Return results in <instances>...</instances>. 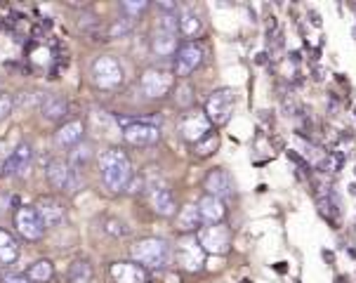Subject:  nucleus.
<instances>
[{
	"instance_id": "2",
	"label": "nucleus",
	"mask_w": 356,
	"mask_h": 283,
	"mask_svg": "<svg viewBox=\"0 0 356 283\" xmlns=\"http://www.w3.org/2000/svg\"><path fill=\"white\" fill-rule=\"evenodd\" d=\"M130 257L135 262H140V267L161 269L170 262V245L163 238H142L132 245Z\"/></svg>"
},
{
	"instance_id": "15",
	"label": "nucleus",
	"mask_w": 356,
	"mask_h": 283,
	"mask_svg": "<svg viewBox=\"0 0 356 283\" xmlns=\"http://www.w3.org/2000/svg\"><path fill=\"white\" fill-rule=\"evenodd\" d=\"M111 279L116 283H147V269L132 262H113L111 264Z\"/></svg>"
},
{
	"instance_id": "28",
	"label": "nucleus",
	"mask_w": 356,
	"mask_h": 283,
	"mask_svg": "<svg viewBox=\"0 0 356 283\" xmlns=\"http://www.w3.org/2000/svg\"><path fill=\"white\" fill-rule=\"evenodd\" d=\"M130 31H132V19L130 17H120L116 24L108 26V38H120V35H125Z\"/></svg>"
},
{
	"instance_id": "23",
	"label": "nucleus",
	"mask_w": 356,
	"mask_h": 283,
	"mask_svg": "<svg viewBox=\"0 0 356 283\" xmlns=\"http://www.w3.org/2000/svg\"><path fill=\"white\" fill-rule=\"evenodd\" d=\"M198 225H201V215H198V206H186L179 210L177 218V227L182 232H196Z\"/></svg>"
},
{
	"instance_id": "29",
	"label": "nucleus",
	"mask_w": 356,
	"mask_h": 283,
	"mask_svg": "<svg viewBox=\"0 0 356 283\" xmlns=\"http://www.w3.org/2000/svg\"><path fill=\"white\" fill-rule=\"evenodd\" d=\"M217 144H220V140H217V135H213V132H210L208 135V142H198L196 144V154L198 156H208V154H213L215 149H217Z\"/></svg>"
},
{
	"instance_id": "20",
	"label": "nucleus",
	"mask_w": 356,
	"mask_h": 283,
	"mask_svg": "<svg viewBox=\"0 0 356 283\" xmlns=\"http://www.w3.org/2000/svg\"><path fill=\"white\" fill-rule=\"evenodd\" d=\"M83 123L81 120H69L66 125L57 130V144H62V147H78L83 140Z\"/></svg>"
},
{
	"instance_id": "24",
	"label": "nucleus",
	"mask_w": 356,
	"mask_h": 283,
	"mask_svg": "<svg viewBox=\"0 0 356 283\" xmlns=\"http://www.w3.org/2000/svg\"><path fill=\"white\" fill-rule=\"evenodd\" d=\"M52 274H54V269H52V262L50 260H38V262H33L31 267H29V281H35V283H45V281H50L52 279Z\"/></svg>"
},
{
	"instance_id": "27",
	"label": "nucleus",
	"mask_w": 356,
	"mask_h": 283,
	"mask_svg": "<svg viewBox=\"0 0 356 283\" xmlns=\"http://www.w3.org/2000/svg\"><path fill=\"white\" fill-rule=\"evenodd\" d=\"M92 159V152H90L88 144H78V147H74V152H71V168H74L76 172H81L78 168H83L88 163V161Z\"/></svg>"
},
{
	"instance_id": "34",
	"label": "nucleus",
	"mask_w": 356,
	"mask_h": 283,
	"mask_svg": "<svg viewBox=\"0 0 356 283\" xmlns=\"http://www.w3.org/2000/svg\"><path fill=\"white\" fill-rule=\"evenodd\" d=\"M161 10H168V12H175V3H159Z\"/></svg>"
},
{
	"instance_id": "13",
	"label": "nucleus",
	"mask_w": 356,
	"mask_h": 283,
	"mask_svg": "<svg viewBox=\"0 0 356 283\" xmlns=\"http://www.w3.org/2000/svg\"><path fill=\"white\" fill-rule=\"evenodd\" d=\"M149 198H152V206L163 218H172L177 213V203H175L172 191L168 189V184L163 182H154L149 184Z\"/></svg>"
},
{
	"instance_id": "9",
	"label": "nucleus",
	"mask_w": 356,
	"mask_h": 283,
	"mask_svg": "<svg viewBox=\"0 0 356 283\" xmlns=\"http://www.w3.org/2000/svg\"><path fill=\"white\" fill-rule=\"evenodd\" d=\"M123 137L132 147H149V144L159 142L161 130L154 123H147V120H130L123 130Z\"/></svg>"
},
{
	"instance_id": "17",
	"label": "nucleus",
	"mask_w": 356,
	"mask_h": 283,
	"mask_svg": "<svg viewBox=\"0 0 356 283\" xmlns=\"http://www.w3.org/2000/svg\"><path fill=\"white\" fill-rule=\"evenodd\" d=\"M203 186H205V194L208 196H215V198H225V196H229L232 194V179H229V175L225 172V170H213L205 177V182H203Z\"/></svg>"
},
{
	"instance_id": "33",
	"label": "nucleus",
	"mask_w": 356,
	"mask_h": 283,
	"mask_svg": "<svg viewBox=\"0 0 356 283\" xmlns=\"http://www.w3.org/2000/svg\"><path fill=\"white\" fill-rule=\"evenodd\" d=\"M3 281L5 283H31V281L26 279V276H22V274H5Z\"/></svg>"
},
{
	"instance_id": "10",
	"label": "nucleus",
	"mask_w": 356,
	"mask_h": 283,
	"mask_svg": "<svg viewBox=\"0 0 356 283\" xmlns=\"http://www.w3.org/2000/svg\"><path fill=\"white\" fill-rule=\"evenodd\" d=\"M203 62V47L198 43H186L175 55V76L186 78L201 66Z\"/></svg>"
},
{
	"instance_id": "21",
	"label": "nucleus",
	"mask_w": 356,
	"mask_h": 283,
	"mask_svg": "<svg viewBox=\"0 0 356 283\" xmlns=\"http://www.w3.org/2000/svg\"><path fill=\"white\" fill-rule=\"evenodd\" d=\"M19 243L10 236L5 229H0V262L3 264H12L19 260Z\"/></svg>"
},
{
	"instance_id": "7",
	"label": "nucleus",
	"mask_w": 356,
	"mask_h": 283,
	"mask_svg": "<svg viewBox=\"0 0 356 283\" xmlns=\"http://www.w3.org/2000/svg\"><path fill=\"white\" fill-rule=\"evenodd\" d=\"M140 83H142V92L147 95L149 99H161L172 90L175 74H170V71H165V69H147L142 74Z\"/></svg>"
},
{
	"instance_id": "16",
	"label": "nucleus",
	"mask_w": 356,
	"mask_h": 283,
	"mask_svg": "<svg viewBox=\"0 0 356 283\" xmlns=\"http://www.w3.org/2000/svg\"><path fill=\"white\" fill-rule=\"evenodd\" d=\"M225 213H227V208H225V203H222L220 198L205 194L201 201H198V215H201V222L205 227L220 225V220L225 218Z\"/></svg>"
},
{
	"instance_id": "6",
	"label": "nucleus",
	"mask_w": 356,
	"mask_h": 283,
	"mask_svg": "<svg viewBox=\"0 0 356 283\" xmlns=\"http://www.w3.org/2000/svg\"><path fill=\"white\" fill-rule=\"evenodd\" d=\"M203 111L213 125H225L234 113V92L232 90H217L205 102Z\"/></svg>"
},
{
	"instance_id": "19",
	"label": "nucleus",
	"mask_w": 356,
	"mask_h": 283,
	"mask_svg": "<svg viewBox=\"0 0 356 283\" xmlns=\"http://www.w3.org/2000/svg\"><path fill=\"white\" fill-rule=\"evenodd\" d=\"M40 111L47 120H62L69 113V102L59 97V95H47L43 104H40Z\"/></svg>"
},
{
	"instance_id": "3",
	"label": "nucleus",
	"mask_w": 356,
	"mask_h": 283,
	"mask_svg": "<svg viewBox=\"0 0 356 283\" xmlns=\"http://www.w3.org/2000/svg\"><path fill=\"white\" fill-rule=\"evenodd\" d=\"M92 81L102 90H113L123 83V69H120L118 59L111 55H102L92 64Z\"/></svg>"
},
{
	"instance_id": "31",
	"label": "nucleus",
	"mask_w": 356,
	"mask_h": 283,
	"mask_svg": "<svg viewBox=\"0 0 356 283\" xmlns=\"http://www.w3.org/2000/svg\"><path fill=\"white\" fill-rule=\"evenodd\" d=\"M179 97H177V104L179 106H184V102L186 104H191V99H194V90H191L189 86H179Z\"/></svg>"
},
{
	"instance_id": "5",
	"label": "nucleus",
	"mask_w": 356,
	"mask_h": 283,
	"mask_svg": "<svg viewBox=\"0 0 356 283\" xmlns=\"http://www.w3.org/2000/svg\"><path fill=\"white\" fill-rule=\"evenodd\" d=\"M15 227H17V232L29 241H40L45 236V229H47L35 206H24V208L17 210Z\"/></svg>"
},
{
	"instance_id": "30",
	"label": "nucleus",
	"mask_w": 356,
	"mask_h": 283,
	"mask_svg": "<svg viewBox=\"0 0 356 283\" xmlns=\"http://www.w3.org/2000/svg\"><path fill=\"white\" fill-rule=\"evenodd\" d=\"M12 106H15V99H12L8 92H0V120L10 116V113H12Z\"/></svg>"
},
{
	"instance_id": "1",
	"label": "nucleus",
	"mask_w": 356,
	"mask_h": 283,
	"mask_svg": "<svg viewBox=\"0 0 356 283\" xmlns=\"http://www.w3.org/2000/svg\"><path fill=\"white\" fill-rule=\"evenodd\" d=\"M99 175L102 184L106 186V191L118 194V191L128 189L132 182V163L128 154L120 149H106L99 154Z\"/></svg>"
},
{
	"instance_id": "22",
	"label": "nucleus",
	"mask_w": 356,
	"mask_h": 283,
	"mask_svg": "<svg viewBox=\"0 0 356 283\" xmlns=\"http://www.w3.org/2000/svg\"><path fill=\"white\" fill-rule=\"evenodd\" d=\"M177 47V33H168V31H156L154 35V52L161 57H168L175 52Z\"/></svg>"
},
{
	"instance_id": "32",
	"label": "nucleus",
	"mask_w": 356,
	"mask_h": 283,
	"mask_svg": "<svg viewBox=\"0 0 356 283\" xmlns=\"http://www.w3.org/2000/svg\"><path fill=\"white\" fill-rule=\"evenodd\" d=\"M144 10H147V3H123V12H125V15H130V19H132V17H137Z\"/></svg>"
},
{
	"instance_id": "12",
	"label": "nucleus",
	"mask_w": 356,
	"mask_h": 283,
	"mask_svg": "<svg viewBox=\"0 0 356 283\" xmlns=\"http://www.w3.org/2000/svg\"><path fill=\"white\" fill-rule=\"evenodd\" d=\"M47 182H50L54 189H71V186L78 184V172L71 168L66 161L54 159L47 165Z\"/></svg>"
},
{
	"instance_id": "14",
	"label": "nucleus",
	"mask_w": 356,
	"mask_h": 283,
	"mask_svg": "<svg viewBox=\"0 0 356 283\" xmlns=\"http://www.w3.org/2000/svg\"><path fill=\"white\" fill-rule=\"evenodd\" d=\"M33 161V149L31 144H19V147L15 149V152L10 154V159L5 161L3 165V175L5 177H15V175H26L29 165H31Z\"/></svg>"
},
{
	"instance_id": "18",
	"label": "nucleus",
	"mask_w": 356,
	"mask_h": 283,
	"mask_svg": "<svg viewBox=\"0 0 356 283\" xmlns=\"http://www.w3.org/2000/svg\"><path fill=\"white\" fill-rule=\"evenodd\" d=\"M35 208H38L45 227H54L64 220V208L59 206V201H54V198H50V196H40L38 201H35Z\"/></svg>"
},
{
	"instance_id": "26",
	"label": "nucleus",
	"mask_w": 356,
	"mask_h": 283,
	"mask_svg": "<svg viewBox=\"0 0 356 283\" xmlns=\"http://www.w3.org/2000/svg\"><path fill=\"white\" fill-rule=\"evenodd\" d=\"M92 279V267L86 260H78L69 267V283H90Z\"/></svg>"
},
{
	"instance_id": "11",
	"label": "nucleus",
	"mask_w": 356,
	"mask_h": 283,
	"mask_svg": "<svg viewBox=\"0 0 356 283\" xmlns=\"http://www.w3.org/2000/svg\"><path fill=\"white\" fill-rule=\"evenodd\" d=\"M177 262L182 264L186 272H196V269L203 267V260H205V250L201 248L198 238H191L186 236L177 243Z\"/></svg>"
},
{
	"instance_id": "8",
	"label": "nucleus",
	"mask_w": 356,
	"mask_h": 283,
	"mask_svg": "<svg viewBox=\"0 0 356 283\" xmlns=\"http://www.w3.org/2000/svg\"><path fill=\"white\" fill-rule=\"evenodd\" d=\"M198 243L205 252H213V255H222V252L229 250V243H232V232L225 225H210L203 227L198 232Z\"/></svg>"
},
{
	"instance_id": "25",
	"label": "nucleus",
	"mask_w": 356,
	"mask_h": 283,
	"mask_svg": "<svg viewBox=\"0 0 356 283\" xmlns=\"http://www.w3.org/2000/svg\"><path fill=\"white\" fill-rule=\"evenodd\" d=\"M201 29H203V24L194 12H184V15L179 17V33L186 35V38H194V35L201 33Z\"/></svg>"
},
{
	"instance_id": "4",
	"label": "nucleus",
	"mask_w": 356,
	"mask_h": 283,
	"mask_svg": "<svg viewBox=\"0 0 356 283\" xmlns=\"http://www.w3.org/2000/svg\"><path fill=\"white\" fill-rule=\"evenodd\" d=\"M177 130H179V135H182L184 142L198 144L201 140H205L210 132H213V123H210V118L205 116V111L196 109V111L184 113V116L179 118Z\"/></svg>"
}]
</instances>
